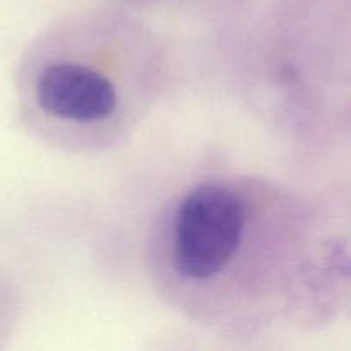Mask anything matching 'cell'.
<instances>
[{"instance_id": "1", "label": "cell", "mask_w": 351, "mask_h": 351, "mask_svg": "<svg viewBox=\"0 0 351 351\" xmlns=\"http://www.w3.org/2000/svg\"><path fill=\"white\" fill-rule=\"evenodd\" d=\"M285 185L247 173L195 180L160 208L147 267L175 311L250 331L335 312L351 290V240Z\"/></svg>"}, {"instance_id": "2", "label": "cell", "mask_w": 351, "mask_h": 351, "mask_svg": "<svg viewBox=\"0 0 351 351\" xmlns=\"http://www.w3.org/2000/svg\"><path fill=\"white\" fill-rule=\"evenodd\" d=\"M168 77L167 48L149 26L120 10H89L36 36L21 71V106L47 147L98 154L139 129Z\"/></svg>"}]
</instances>
